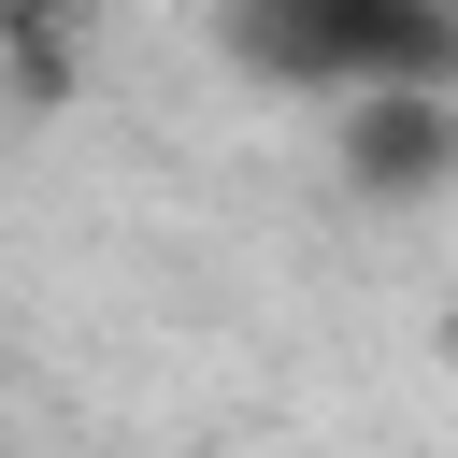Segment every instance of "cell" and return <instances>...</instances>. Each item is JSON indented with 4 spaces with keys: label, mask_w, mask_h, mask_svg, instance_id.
Masks as SVG:
<instances>
[{
    "label": "cell",
    "mask_w": 458,
    "mask_h": 458,
    "mask_svg": "<svg viewBox=\"0 0 458 458\" xmlns=\"http://www.w3.org/2000/svg\"><path fill=\"white\" fill-rule=\"evenodd\" d=\"M215 43L243 86L329 114L372 86H458V0H215Z\"/></svg>",
    "instance_id": "6da1fadb"
},
{
    "label": "cell",
    "mask_w": 458,
    "mask_h": 458,
    "mask_svg": "<svg viewBox=\"0 0 458 458\" xmlns=\"http://www.w3.org/2000/svg\"><path fill=\"white\" fill-rule=\"evenodd\" d=\"M344 186L358 200L458 186V86H372V100H344Z\"/></svg>",
    "instance_id": "7a4b0ae2"
},
{
    "label": "cell",
    "mask_w": 458,
    "mask_h": 458,
    "mask_svg": "<svg viewBox=\"0 0 458 458\" xmlns=\"http://www.w3.org/2000/svg\"><path fill=\"white\" fill-rule=\"evenodd\" d=\"M0 86L14 114H57L86 86V0H0Z\"/></svg>",
    "instance_id": "3957f363"
}]
</instances>
